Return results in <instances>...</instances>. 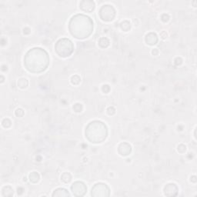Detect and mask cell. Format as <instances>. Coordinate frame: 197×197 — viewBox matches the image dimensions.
<instances>
[{"label":"cell","mask_w":197,"mask_h":197,"mask_svg":"<svg viewBox=\"0 0 197 197\" xmlns=\"http://www.w3.org/2000/svg\"><path fill=\"white\" fill-rule=\"evenodd\" d=\"M61 180L64 183H70V181L72 180V175L69 173H64L61 175Z\"/></svg>","instance_id":"18"},{"label":"cell","mask_w":197,"mask_h":197,"mask_svg":"<svg viewBox=\"0 0 197 197\" xmlns=\"http://www.w3.org/2000/svg\"><path fill=\"white\" fill-rule=\"evenodd\" d=\"M177 150L180 153H184L186 151V146L185 145H183V144H180V145L178 146Z\"/></svg>","instance_id":"22"},{"label":"cell","mask_w":197,"mask_h":197,"mask_svg":"<svg viewBox=\"0 0 197 197\" xmlns=\"http://www.w3.org/2000/svg\"><path fill=\"white\" fill-rule=\"evenodd\" d=\"M83 105L80 104V103H75V104L73 106V110H74L75 112H81L83 111Z\"/></svg>","instance_id":"21"},{"label":"cell","mask_w":197,"mask_h":197,"mask_svg":"<svg viewBox=\"0 0 197 197\" xmlns=\"http://www.w3.org/2000/svg\"><path fill=\"white\" fill-rule=\"evenodd\" d=\"M158 53H159L158 49H153V51H152V54H153V56H156V55H157V54H158Z\"/></svg>","instance_id":"26"},{"label":"cell","mask_w":197,"mask_h":197,"mask_svg":"<svg viewBox=\"0 0 197 197\" xmlns=\"http://www.w3.org/2000/svg\"><path fill=\"white\" fill-rule=\"evenodd\" d=\"M158 36L155 32H149L145 36V42L149 46H154L158 42Z\"/></svg>","instance_id":"11"},{"label":"cell","mask_w":197,"mask_h":197,"mask_svg":"<svg viewBox=\"0 0 197 197\" xmlns=\"http://www.w3.org/2000/svg\"><path fill=\"white\" fill-rule=\"evenodd\" d=\"M102 91L106 94L110 93V87L109 85H103L102 86Z\"/></svg>","instance_id":"24"},{"label":"cell","mask_w":197,"mask_h":197,"mask_svg":"<svg viewBox=\"0 0 197 197\" xmlns=\"http://www.w3.org/2000/svg\"><path fill=\"white\" fill-rule=\"evenodd\" d=\"M196 177L195 175L192 176V177H191V181H192L193 183H196Z\"/></svg>","instance_id":"27"},{"label":"cell","mask_w":197,"mask_h":197,"mask_svg":"<svg viewBox=\"0 0 197 197\" xmlns=\"http://www.w3.org/2000/svg\"><path fill=\"white\" fill-rule=\"evenodd\" d=\"M100 19L105 22H111L114 19L116 15L115 8L111 5H104L100 8L99 11Z\"/></svg>","instance_id":"5"},{"label":"cell","mask_w":197,"mask_h":197,"mask_svg":"<svg viewBox=\"0 0 197 197\" xmlns=\"http://www.w3.org/2000/svg\"><path fill=\"white\" fill-rule=\"evenodd\" d=\"M29 179L32 183H37L40 180V175L37 172H32L29 175Z\"/></svg>","instance_id":"14"},{"label":"cell","mask_w":197,"mask_h":197,"mask_svg":"<svg viewBox=\"0 0 197 197\" xmlns=\"http://www.w3.org/2000/svg\"><path fill=\"white\" fill-rule=\"evenodd\" d=\"M115 112H116V110H115V108L113 106H110V107H109L107 109V113L110 116L115 114Z\"/></svg>","instance_id":"25"},{"label":"cell","mask_w":197,"mask_h":197,"mask_svg":"<svg viewBox=\"0 0 197 197\" xmlns=\"http://www.w3.org/2000/svg\"><path fill=\"white\" fill-rule=\"evenodd\" d=\"M164 194L167 196H176L179 191L177 186L174 183H168L167 185L165 186L164 187Z\"/></svg>","instance_id":"10"},{"label":"cell","mask_w":197,"mask_h":197,"mask_svg":"<svg viewBox=\"0 0 197 197\" xmlns=\"http://www.w3.org/2000/svg\"><path fill=\"white\" fill-rule=\"evenodd\" d=\"M69 30L75 39H86L93 32V21L86 15L76 14L69 22Z\"/></svg>","instance_id":"2"},{"label":"cell","mask_w":197,"mask_h":197,"mask_svg":"<svg viewBox=\"0 0 197 197\" xmlns=\"http://www.w3.org/2000/svg\"><path fill=\"white\" fill-rule=\"evenodd\" d=\"M1 78H2V81H1V83H3V82H4V80H3V79H4V78H3V75H1Z\"/></svg>","instance_id":"28"},{"label":"cell","mask_w":197,"mask_h":197,"mask_svg":"<svg viewBox=\"0 0 197 197\" xmlns=\"http://www.w3.org/2000/svg\"><path fill=\"white\" fill-rule=\"evenodd\" d=\"M49 56L45 49L34 47L27 52L24 56V66L32 73H40L46 70L49 65Z\"/></svg>","instance_id":"1"},{"label":"cell","mask_w":197,"mask_h":197,"mask_svg":"<svg viewBox=\"0 0 197 197\" xmlns=\"http://www.w3.org/2000/svg\"><path fill=\"white\" fill-rule=\"evenodd\" d=\"M120 27H121L122 30H123L124 32H128V31H129L130 29H131V24H130V22H129V21L126 20L124 22H121Z\"/></svg>","instance_id":"16"},{"label":"cell","mask_w":197,"mask_h":197,"mask_svg":"<svg viewBox=\"0 0 197 197\" xmlns=\"http://www.w3.org/2000/svg\"><path fill=\"white\" fill-rule=\"evenodd\" d=\"M15 115L17 117H22L24 115V111L22 109H17L15 112Z\"/></svg>","instance_id":"23"},{"label":"cell","mask_w":197,"mask_h":197,"mask_svg":"<svg viewBox=\"0 0 197 197\" xmlns=\"http://www.w3.org/2000/svg\"><path fill=\"white\" fill-rule=\"evenodd\" d=\"M2 126H3L4 128H9V127L12 126V122H11V120H10L9 119L5 118V119L2 121Z\"/></svg>","instance_id":"20"},{"label":"cell","mask_w":197,"mask_h":197,"mask_svg":"<svg viewBox=\"0 0 197 197\" xmlns=\"http://www.w3.org/2000/svg\"><path fill=\"white\" fill-rule=\"evenodd\" d=\"M95 3L93 0H83L79 4V8L83 12H91L95 9Z\"/></svg>","instance_id":"8"},{"label":"cell","mask_w":197,"mask_h":197,"mask_svg":"<svg viewBox=\"0 0 197 197\" xmlns=\"http://www.w3.org/2000/svg\"><path fill=\"white\" fill-rule=\"evenodd\" d=\"M55 51L56 54L62 58L70 56L74 51L73 42L67 38L59 39L55 44Z\"/></svg>","instance_id":"4"},{"label":"cell","mask_w":197,"mask_h":197,"mask_svg":"<svg viewBox=\"0 0 197 197\" xmlns=\"http://www.w3.org/2000/svg\"><path fill=\"white\" fill-rule=\"evenodd\" d=\"M91 195L93 196H110V187L108 186L106 183H95L92 188Z\"/></svg>","instance_id":"6"},{"label":"cell","mask_w":197,"mask_h":197,"mask_svg":"<svg viewBox=\"0 0 197 197\" xmlns=\"http://www.w3.org/2000/svg\"><path fill=\"white\" fill-rule=\"evenodd\" d=\"M28 85H29V81L27 80L26 79H19V81H18V86H19L20 89H25V88H26Z\"/></svg>","instance_id":"17"},{"label":"cell","mask_w":197,"mask_h":197,"mask_svg":"<svg viewBox=\"0 0 197 197\" xmlns=\"http://www.w3.org/2000/svg\"><path fill=\"white\" fill-rule=\"evenodd\" d=\"M53 197L55 196H70V193L67 191V190L64 189V188H58L56 190H54L53 193L52 194Z\"/></svg>","instance_id":"12"},{"label":"cell","mask_w":197,"mask_h":197,"mask_svg":"<svg viewBox=\"0 0 197 197\" xmlns=\"http://www.w3.org/2000/svg\"><path fill=\"white\" fill-rule=\"evenodd\" d=\"M118 153L120 156H127L132 153V146L128 143H121L118 146Z\"/></svg>","instance_id":"9"},{"label":"cell","mask_w":197,"mask_h":197,"mask_svg":"<svg viewBox=\"0 0 197 197\" xmlns=\"http://www.w3.org/2000/svg\"><path fill=\"white\" fill-rule=\"evenodd\" d=\"M2 194H3V196L5 197L12 196V195H13V189L11 186H4L3 190H2Z\"/></svg>","instance_id":"13"},{"label":"cell","mask_w":197,"mask_h":197,"mask_svg":"<svg viewBox=\"0 0 197 197\" xmlns=\"http://www.w3.org/2000/svg\"><path fill=\"white\" fill-rule=\"evenodd\" d=\"M85 135L90 143L94 144L101 143L107 138L108 128L102 121L94 120L87 125Z\"/></svg>","instance_id":"3"},{"label":"cell","mask_w":197,"mask_h":197,"mask_svg":"<svg viewBox=\"0 0 197 197\" xmlns=\"http://www.w3.org/2000/svg\"><path fill=\"white\" fill-rule=\"evenodd\" d=\"M98 43H99V46L101 48L104 49V48H107L110 46V40L106 37H102V38H100L99 39Z\"/></svg>","instance_id":"15"},{"label":"cell","mask_w":197,"mask_h":197,"mask_svg":"<svg viewBox=\"0 0 197 197\" xmlns=\"http://www.w3.org/2000/svg\"><path fill=\"white\" fill-rule=\"evenodd\" d=\"M81 82L80 77L78 75H74L71 77V83L73 85H79Z\"/></svg>","instance_id":"19"},{"label":"cell","mask_w":197,"mask_h":197,"mask_svg":"<svg viewBox=\"0 0 197 197\" xmlns=\"http://www.w3.org/2000/svg\"><path fill=\"white\" fill-rule=\"evenodd\" d=\"M71 191L75 196H83L87 191V187L83 182L76 181L71 186Z\"/></svg>","instance_id":"7"}]
</instances>
